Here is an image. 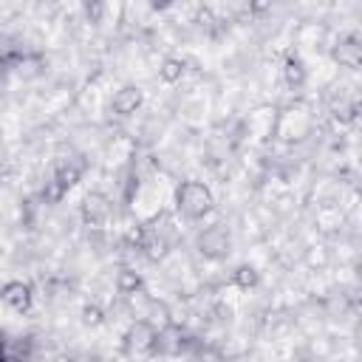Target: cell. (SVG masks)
Wrapping results in <instances>:
<instances>
[{
    "label": "cell",
    "instance_id": "7",
    "mask_svg": "<svg viewBox=\"0 0 362 362\" xmlns=\"http://www.w3.org/2000/svg\"><path fill=\"white\" fill-rule=\"evenodd\" d=\"M3 303H6L8 308H14V311H28L31 303H34V291H31V286L23 283V280H8V283L3 286Z\"/></svg>",
    "mask_w": 362,
    "mask_h": 362
},
{
    "label": "cell",
    "instance_id": "15",
    "mask_svg": "<svg viewBox=\"0 0 362 362\" xmlns=\"http://www.w3.org/2000/svg\"><path fill=\"white\" fill-rule=\"evenodd\" d=\"M141 246L147 249V257H153V260H158V257L167 255V240H164V238H150V240H144Z\"/></svg>",
    "mask_w": 362,
    "mask_h": 362
},
{
    "label": "cell",
    "instance_id": "6",
    "mask_svg": "<svg viewBox=\"0 0 362 362\" xmlns=\"http://www.w3.org/2000/svg\"><path fill=\"white\" fill-rule=\"evenodd\" d=\"M141 102H144V90L139 85H124V88L116 90V96L110 102V110L116 116H133L141 107Z\"/></svg>",
    "mask_w": 362,
    "mask_h": 362
},
{
    "label": "cell",
    "instance_id": "2",
    "mask_svg": "<svg viewBox=\"0 0 362 362\" xmlns=\"http://www.w3.org/2000/svg\"><path fill=\"white\" fill-rule=\"evenodd\" d=\"M156 342H158V328L150 320H136L122 337V345L127 354H147L156 348Z\"/></svg>",
    "mask_w": 362,
    "mask_h": 362
},
{
    "label": "cell",
    "instance_id": "18",
    "mask_svg": "<svg viewBox=\"0 0 362 362\" xmlns=\"http://www.w3.org/2000/svg\"><path fill=\"white\" fill-rule=\"evenodd\" d=\"M272 8V0H249V11L252 14H266Z\"/></svg>",
    "mask_w": 362,
    "mask_h": 362
},
{
    "label": "cell",
    "instance_id": "10",
    "mask_svg": "<svg viewBox=\"0 0 362 362\" xmlns=\"http://www.w3.org/2000/svg\"><path fill=\"white\" fill-rule=\"evenodd\" d=\"M82 170H85V164L82 161H62L59 167H57V173H54V178L65 187V189H71L74 184H79V178H82Z\"/></svg>",
    "mask_w": 362,
    "mask_h": 362
},
{
    "label": "cell",
    "instance_id": "5",
    "mask_svg": "<svg viewBox=\"0 0 362 362\" xmlns=\"http://www.w3.org/2000/svg\"><path fill=\"white\" fill-rule=\"evenodd\" d=\"M107 215H110V198L105 192H99V189L88 192L85 201H82V221L88 226H99V223L107 221Z\"/></svg>",
    "mask_w": 362,
    "mask_h": 362
},
{
    "label": "cell",
    "instance_id": "14",
    "mask_svg": "<svg viewBox=\"0 0 362 362\" xmlns=\"http://www.w3.org/2000/svg\"><path fill=\"white\" fill-rule=\"evenodd\" d=\"M82 11L88 23H99L105 17V0H82Z\"/></svg>",
    "mask_w": 362,
    "mask_h": 362
},
{
    "label": "cell",
    "instance_id": "19",
    "mask_svg": "<svg viewBox=\"0 0 362 362\" xmlns=\"http://www.w3.org/2000/svg\"><path fill=\"white\" fill-rule=\"evenodd\" d=\"M175 0H150V6L156 8V11H164V8H170Z\"/></svg>",
    "mask_w": 362,
    "mask_h": 362
},
{
    "label": "cell",
    "instance_id": "1",
    "mask_svg": "<svg viewBox=\"0 0 362 362\" xmlns=\"http://www.w3.org/2000/svg\"><path fill=\"white\" fill-rule=\"evenodd\" d=\"M215 206V195L204 181H181L175 187V209L184 218H204L206 212H212Z\"/></svg>",
    "mask_w": 362,
    "mask_h": 362
},
{
    "label": "cell",
    "instance_id": "12",
    "mask_svg": "<svg viewBox=\"0 0 362 362\" xmlns=\"http://www.w3.org/2000/svg\"><path fill=\"white\" fill-rule=\"evenodd\" d=\"M232 283H235L238 288H243V291H249V288H255V286L260 283V272H257L255 266H249V263H243V266H238V269L232 272Z\"/></svg>",
    "mask_w": 362,
    "mask_h": 362
},
{
    "label": "cell",
    "instance_id": "9",
    "mask_svg": "<svg viewBox=\"0 0 362 362\" xmlns=\"http://www.w3.org/2000/svg\"><path fill=\"white\" fill-rule=\"evenodd\" d=\"M184 74H187V62H184L181 57H164V59H161V65H158V79H161V82H167V85L181 82V79H184Z\"/></svg>",
    "mask_w": 362,
    "mask_h": 362
},
{
    "label": "cell",
    "instance_id": "17",
    "mask_svg": "<svg viewBox=\"0 0 362 362\" xmlns=\"http://www.w3.org/2000/svg\"><path fill=\"white\" fill-rule=\"evenodd\" d=\"M65 192H68V189H65V187H62V184H59L57 178H51V181H48V187L42 189V195H45V201H51V204H57V201H59V198H62Z\"/></svg>",
    "mask_w": 362,
    "mask_h": 362
},
{
    "label": "cell",
    "instance_id": "8",
    "mask_svg": "<svg viewBox=\"0 0 362 362\" xmlns=\"http://www.w3.org/2000/svg\"><path fill=\"white\" fill-rule=\"evenodd\" d=\"M283 79H286L288 88H303V85H305L308 68H305V62H303L297 54H288V57H286V62H283Z\"/></svg>",
    "mask_w": 362,
    "mask_h": 362
},
{
    "label": "cell",
    "instance_id": "16",
    "mask_svg": "<svg viewBox=\"0 0 362 362\" xmlns=\"http://www.w3.org/2000/svg\"><path fill=\"white\" fill-rule=\"evenodd\" d=\"M82 320H85L88 325H99V322L105 320V311H102L96 303H88V305L82 308Z\"/></svg>",
    "mask_w": 362,
    "mask_h": 362
},
{
    "label": "cell",
    "instance_id": "3",
    "mask_svg": "<svg viewBox=\"0 0 362 362\" xmlns=\"http://www.w3.org/2000/svg\"><path fill=\"white\" fill-rule=\"evenodd\" d=\"M198 249H201L204 257H209V260H221V257L229 255L232 240H229L226 229H221V226H209L206 232H201V238H198Z\"/></svg>",
    "mask_w": 362,
    "mask_h": 362
},
{
    "label": "cell",
    "instance_id": "13",
    "mask_svg": "<svg viewBox=\"0 0 362 362\" xmlns=\"http://www.w3.org/2000/svg\"><path fill=\"white\" fill-rule=\"evenodd\" d=\"M331 116H334L337 122H354V116H356V105H354L348 96H339V99L331 102Z\"/></svg>",
    "mask_w": 362,
    "mask_h": 362
},
{
    "label": "cell",
    "instance_id": "11",
    "mask_svg": "<svg viewBox=\"0 0 362 362\" xmlns=\"http://www.w3.org/2000/svg\"><path fill=\"white\" fill-rule=\"evenodd\" d=\"M116 288H119V294H136V291H141V274L136 269H130V266H122L116 272Z\"/></svg>",
    "mask_w": 362,
    "mask_h": 362
},
{
    "label": "cell",
    "instance_id": "4",
    "mask_svg": "<svg viewBox=\"0 0 362 362\" xmlns=\"http://www.w3.org/2000/svg\"><path fill=\"white\" fill-rule=\"evenodd\" d=\"M331 57L337 65L342 68H362V40L356 34H345L342 40H337V45L331 48Z\"/></svg>",
    "mask_w": 362,
    "mask_h": 362
}]
</instances>
